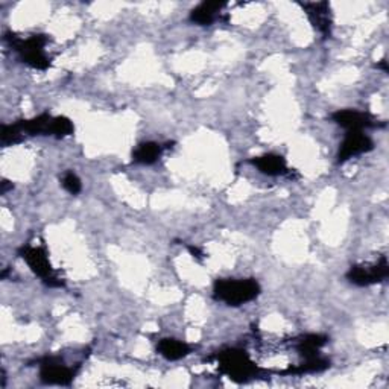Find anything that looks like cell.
Listing matches in <instances>:
<instances>
[{"instance_id": "cell-2", "label": "cell", "mask_w": 389, "mask_h": 389, "mask_svg": "<svg viewBox=\"0 0 389 389\" xmlns=\"http://www.w3.org/2000/svg\"><path fill=\"white\" fill-rule=\"evenodd\" d=\"M215 359L219 363V371L231 379L233 382L244 383L248 380L260 376L262 370L253 362L245 350L227 348L215 354Z\"/></svg>"}, {"instance_id": "cell-13", "label": "cell", "mask_w": 389, "mask_h": 389, "mask_svg": "<svg viewBox=\"0 0 389 389\" xmlns=\"http://www.w3.org/2000/svg\"><path fill=\"white\" fill-rule=\"evenodd\" d=\"M157 352L165 357V359L174 362L189 356L192 352V347L183 341H178L174 338H165L157 344Z\"/></svg>"}, {"instance_id": "cell-6", "label": "cell", "mask_w": 389, "mask_h": 389, "mask_svg": "<svg viewBox=\"0 0 389 389\" xmlns=\"http://www.w3.org/2000/svg\"><path fill=\"white\" fill-rule=\"evenodd\" d=\"M40 363V380L46 385L67 386L73 382L76 371L57 356H46L38 361Z\"/></svg>"}, {"instance_id": "cell-5", "label": "cell", "mask_w": 389, "mask_h": 389, "mask_svg": "<svg viewBox=\"0 0 389 389\" xmlns=\"http://www.w3.org/2000/svg\"><path fill=\"white\" fill-rule=\"evenodd\" d=\"M389 275L388 259L380 257L376 263L367 264H354L347 272V280L356 286H371L382 283Z\"/></svg>"}, {"instance_id": "cell-1", "label": "cell", "mask_w": 389, "mask_h": 389, "mask_svg": "<svg viewBox=\"0 0 389 389\" xmlns=\"http://www.w3.org/2000/svg\"><path fill=\"white\" fill-rule=\"evenodd\" d=\"M262 287L255 278H219L213 286V298L227 306H242L255 300Z\"/></svg>"}, {"instance_id": "cell-4", "label": "cell", "mask_w": 389, "mask_h": 389, "mask_svg": "<svg viewBox=\"0 0 389 389\" xmlns=\"http://www.w3.org/2000/svg\"><path fill=\"white\" fill-rule=\"evenodd\" d=\"M20 257L28 263L30 271L42 278V282L49 287H64V282L53 271L49 262V255L42 246L23 245L19 250Z\"/></svg>"}, {"instance_id": "cell-12", "label": "cell", "mask_w": 389, "mask_h": 389, "mask_svg": "<svg viewBox=\"0 0 389 389\" xmlns=\"http://www.w3.org/2000/svg\"><path fill=\"white\" fill-rule=\"evenodd\" d=\"M52 122L53 116L43 113L34 119L17 120V125L23 131V134L29 136H52Z\"/></svg>"}, {"instance_id": "cell-8", "label": "cell", "mask_w": 389, "mask_h": 389, "mask_svg": "<svg viewBox=\"0 0 389 389\" xmlns=\"http://www.w3.org/2000/svg\"><path fill=\"white\" fill-rule=\"evenodd\" d=\"M372 150H374V142H372V138L370 136L363 134V131L347 132L344 142H342L339 146L338 163H345L350 159L367 154Z\"/></svg>"}, {"instance_id": "cell-22", "label": "cell", "mask_w": 389, "mask_h": 389, "mask_svg": "<svg viewBox=\"0 0 389 389\" xmlns=\"http://www.w3.org/2000/svg\"><path fill=\"white\" fill-rule=\"evenodd\" d=\"M377 69H382L383 72H388V61L386 60H382L380 63L377 64Z\"/></svg>"}, {"instance_id": "cell-19", "label": "cell", "mask_w": 389, "mask_h": 389, "mask_svg": "<svg viewBox=\"0 0 389 389\" xmlns=\"http://www.w3.org/2000/svg\"><path fill=\"white\" fill-rule=\"evenodd\" d=\"M61 184H63V188L70 193V194H78L82 190V183L80 180V177H78L72 170H67V172L61 178Z\"/></svg>"}, {"instance_id": "cell-17", "label": "cell", "mask_w": 389, "mask_h": 389, "mask_svg": "<svg viewBox=\"0 0 389 389\" xmlns=\"http://www.w3.org/2000/svg\"><path fill=\"white\" fill-rule=\"evenodd\" d=\"M75 131L73 122L70 120L66 116H57L53 118L52 122V137L55 138H66L69 136H72Z\"/></svg>"}, {"instance_id": "cell-15", "label": "cell", "mask_w": 389, "mask_h": 389, "mask_svg": "<svg viewBox=\"0 0 389 389\" xmlns=\"http://www.w3.org/2000/svg\"><path fill=\"white\" fill-rule=\"evenodd\" d=\"M165 146L155 142H145L137 146V150L132 154V161L137 165H154L161 157Z\"/></svg>"}, {"instance_id": "cell-20", "label": "cell", "mask_w": 389, "mask_h": 389, "mask_svg": "<svg viewBox=\"0 0 389 389\" xmlns=\"http://www.w3.org/2000/svg\"><path fill=\"white\" fill-rule=\"evenodd\" d=\"M189 248V253L193 255V259H197V260H201L202 257H204V253H202L198 246H188Z\"/></svg>"}, {"instance_id": "cell-7", "label": "cell", "mask_w": 389, "mask_h": 389, "mask_svg": "<svg viewBox=\"0 0 389 389\" xmlns=\"http://www.w3.org/2000/svg\"><path fill=\"white\" fill-rule=\"evenodd\" d=\"M332 120L341 128L347 129V132H356V131H363L368 128L383 127V123H379V120L372 114H370L367 111L352 110V108L334 111L332 114Z\"/></svg>"}, {"instance_id": "cell-21", "label": "cell", "mask_w": 389, "mask_h": 389, "mask_svg": "<svg viewBox=\"0 0 389 389\" xmlns=\"http://www.w3.org/2000/svg\"><path fill=\"white\" fill-rule=\"evenodd\" d=\"M8 190H12V183L3 180L2 181V190H0V192H2V194H6Z\"/></svg>"}, {"instance_id": "cell-3", "label": "cell", "mask_w": 389, "mask_h": 389, "mask_svg": "<svg viewBox=\"0 0 389 389\" xmlns=\"http://www.w3.org/2000/svg\"><path fill=\"white\" fill-rule=\"evenodd\" d=\"M3 40L8 46L19 53L23 63L37 70H48L51 67V60L46 55L44 48L48 44L46 35H30L29 38H20L17 34L6 33Z\"/></svg>"}, {"instance_id": "cell-10", "label": "cell", "mask_w": 389, "mask_h": 389, "mask_svg": "<svg viewBox=\"0 0 389 389\" xmlns=\"http://www.w3.org/2000/svg\"><path fill=\"white\" fill-rule=\"evenodd\" d=\"M251 165L259 169V172L268 177H282L289 175L291 169L287 168L286 160L278 154H264L260 157H254L251 160Z\"/></svg>"}, {"instance_id": "cell-9", "label": "cell", "mask_w": 389, "mask_h": 389, "mask_svg": "<svg viewBox=\"0 0 389 389\" xmlns=\"http://www.w3.org/2000/svg\"><path fill=\"white\" fill-rule=\"evenodd\" d=\"M301 8L307 14V17L312 23V26L320 33L324 38L332 35V10L329 2H305Z\"/></svg>"}, {"instance_id": "cell-18", "label": "cell", "mask_w": 389, "mask_h": 389, "mask_svg": "<svg viewBox=\"0 0 389 389\" xmlns=\"http://www.w3.org/2000/svg\"><path fill=\"white\" fill-rule=\"evenodd\" d=\"M0 138H2L3 146L17 145L23 140V131L17 125V122L11 123V125H3L0 131Z\"/></svg>"}, {"instance_id": "cell-16", "label": "cell", "mask_w": 389, "mask_h": 389, "mask_svg": "<svg viewBox=\"0 0 389 389\" xmlns=\"http://www.w3.org/2000/svg\"><path fill=\"white\" fill-rule=\"evenodd\" d=\"M330 367V362L324 359V357L315 356L312 359H305L301 365L297 367L287 368L283 374H310V372H321Z\"/></svg>"}, {"instance_id": "cell-14", "label": "cell", "mask_w": 389, "mask_h": 389, "mask_svg": "<svg viewBox=\"0 0 389 389\" xmlns=\"http://www.w3.org/2000/svg\"><path fill=\"white\" fill-rule=\"evenodd\" d=\"M329 342V338L324 334H305L301 336L297 344H295V350L305 357V359H312V357L318 356V352Z\"/></svg>"}, {"instance_id": "cell-11", "label": "cell", "mask_w": 389, "mask_h": 389, "mask_svg": "<svg viewBox=\"0 0 389 389\" xmlns=\"http://www.w3.org/2000/svg\"><path fill=\"white\" fill-rule=\"evenodd\" d=\"M224 6L225 3L222 2H202L190 12V21L199 26H210L217 20Z\"/></svg>"}]
</instances>
